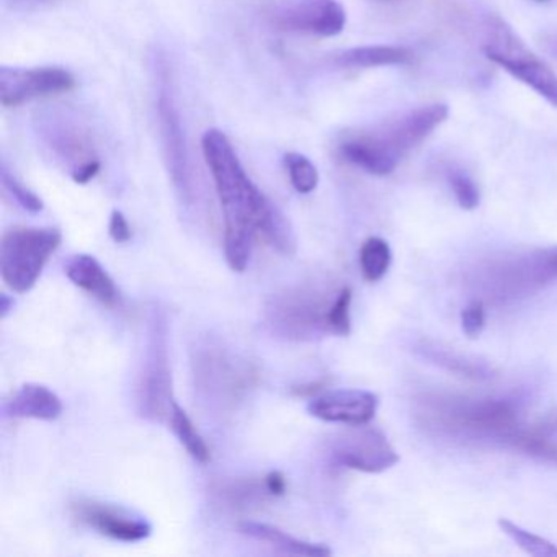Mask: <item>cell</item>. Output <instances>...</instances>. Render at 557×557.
<instances>
[{
  "label": "cell",
  "mask_w": 557,
  "mask_h": 557,
  "mask_svg": "<svg viewBox=\"0 0 557 557\" xmlns=\"http://www.w3.org/2000/svg\"><path fill=\"white\" fill-rule=\"evenodd\" d=\"M554 259H556V265H557V249H554Z\"/></svg>",
  "instance_id": "38"
},
{
  "label": "cell",
  "mask_w": 557,
  "mask_h": 557,
  "mask_svg": "<svg viewBox=\"0 0 557 557\" xmlns=\"http://www.w3.org/2000/svg\"><path fill=\"white\" fill-rule=\"evenodd\" d=\"M265 484L267 488H269L270 495L272 497H282V495L286 494V478L280 471H272L265 475Z\"/></svg>",
  "instance_id": "32"
},
{
  "label": "cell",
  "mask_w": 557,
  "mask_h": 557,
  "mask_svg": "<svg viewBox=\"0 0 557 557\" xmlns=\"http://www.w3.org/2000/svg\"><path fill=\"white\" fill-rule=\"evenodd\" d=\"M201 357L198 361L200 364V376L205 380H210L211 384H216V389H223L224 393H239L240 389H246L249 384L250 368L244 367L243 363L237 361V358L230 357L226 351L213 350Z\"/></svg>",
  "instance_id": "16"
},
{
  "label": "cell",
  "mask_w": 557,
  "mask_h": 557,
  "mask_svg": "<svg viewBox=\"0 0 557 557\" xmlns=\"http://www.w3.org/2000/svg\"><path fill=\"white\" fill-rule=\"evenodd\" d=\"M76 87V79L70 71L61 67H8L0 70V102L2 106H22L38 97L70 92Z\"/></svg>",
  "instance_id": "9"
},
{
  "label": "cell",
  "mask_w": 557,
  "mask_h": 557,
  "mask_svg": "<svg viewBox=\"0 0 557 557\" xmlns=\"http://www.w3.org/2000/svg\"><path fill=\"white\" fill-rule=\"evenodd\" d=\"M380 397L363 389H332L312 397L308 412L331 423L363 426L374 419Z\"/></svg>",
  "instance_id": "12"
},
{
  "label": "cell",
  "mask_w": 557,
  "mask_h": 557,
  "mask_svg": "<svg viewBox=\"0 0 557 557\" xmlns=\"http://www.w3.org/2000/svg\"><path fill=\"white\" fill-rule=\"evenodd\" d=\"M498 527L518 547H521L530 556L557 557L556 544L550 543L546 537L537 536V534L531 533V531L523 530V528L518 527V524L507 520V518H500Z\"/></svg>",
  "instance_id": "23"
},
{
  "label": "cell",
  "mask_w": 557,
  "mask_h": 557,
  "mask_svg": "<svg viewBox=\"0 0 557 557\" xmlns=\"http://www.w3.org/2000/svg\"><path fill=\"white\" fill-rule=\"evenodd\" d=\"M136 403L143 417L161 422L171 417L172 371L169 364L168 329L161 315H154L149 329L148 344L139 368Z\"/></svg>",
  "instance_id": "5"
},
{
  "label": "cell",
  "mask_w": 557,
  "mask_h": 557,
  "mask_svg": "<svg viewBox=\"0 0 557 557\" xmlns=\"http://www.w3.org/2000/svg\"><path fill=\"white\" fill-rule=\"evenodd\" d=\"M426 357L432 358L436 363L445 364L449 370L461 371L466 376H487V370L484 367L462 360V358L456 357V355L449 354V351H442L438 348H426Z\"/></svg>",
  "instance_id": "29"
},
{
  "label": "cell",
  "mask_w": 557,
  "mask_h": 557,
  "mask_svg": "<svg viewBox=\"0 0 557 557\" xmlns=\"http://www.w3.org/2000/svg\"><path fill=\"white\" fill-rule=\"evenodd\" d=\"M485 308L482 301H472L462 309L461 327L469 338H475L484 331Z\"/></svg>",
  "instance_id": "30"
},
{
  "label": "cell",
  "mask_w": 557,
  "mask_h": 557,
  "mask_svg": "<svg viewBox=\"0 0 557 557\" xmlns=\"http://www.w3.org/2000/svg\"><path fill=\"white\" fill-rule=\"evenodd\" d=\"M169 420H171L172 430H174L175 435H177L178 442L187 449L188 455H190L195 461L201 462V465L210 462L211 453L207 442H205L203 436L200 435L197 426L191 422L188 413L185 412L177 403H174V406H172Z\"/></svg>",
  "instance_id": "20"
},
{
  "label": "cell",
  "mask_w": 557,
  "mask_h": 557,
  "mask_svg": "<svg viewBox=\"0 0 557 557\" xmlns=\"http://www.w3.org/2000/svg\"><path fill=\"white\" fill-rule=\"evenodd\" d=\"M327 386V381H315V383H309V384H302V386L295 387L293 389V393L296 394V396L301 397H315L319 396V394L324 393V387Z\"/></svg>",
  "instance_id": "33"
},
{
  "label": "cell",
  "mask_w": 557,
  "mask_h": 557,
  "mask_svg": "<svg viewBox=\"0 0 557 557\" xmlns=\"http://www.w3.org/2000/svg\"><path fill=\"white\" fill-rule=\"evenodd\" d=\"M332 302L334 299L325 298L318 289H285L272 296L267 305V321L285 338L311 341L315 335L332 334L329 327Z\"/></svg>",
  "instance_id": "6"
},
{
  "label": "cell",
  "mask_w": 557,
  "mask_h": 557,
  "mask_svg": "<svg viewBox=\"0 0 557 557\" xmlns=\"http://www.w3.org/2000/svg\"><path fill=\"white\" fill-rule=\"evenodd\" d=\"M110 237L115 240L116 244H125L132 239V226H129L128 220L122 211L113 210L112 216H110L109 224Z\"/></svg>",
  "instance_id": "31"
},
{
  "label": "cell",
  "mask_w": 557,
  "mask_h": 557,
  "mask_svg": "<svg viewBox=\"0 0 557 557\" xmlns=\"http://www.w3.org/2000/svg\"><path fill=\"white\" fill-rule=\"evenodd\" d=\"M171 73L164 58H156V113H158L159 136L169 177L182 203H195V174L188 152L187 136L182 126V116L172 92Z\"/></svg>",
  "instance_id": "3"
},
{
  "label": "cell",
  "mask_w": 557,
  "mask_h": 557,
  "mask_svg": "<svg viewBox=\"0 0 557 557\" xmlns=\"http://www.w3.org/2000/svg\"><path fill=\"white\" fill-rule=\"evenodd\" d=\"M5 417L51 422L63 413L60 396L45 384L27 383L18 387L4 404Z\"/></svg>",
  "instance_id": "14"
},
{
  "label": "cell",
  "mask_w": 557,
  "mask_h": 557,
  "mask_svg": "<svg viewBox=\"0 0 557 557\" xmlns=\"http://www.w3.org/2000/svg\"><path fill=\"white\" fill-rule=\"evenodd\" d=\"M218 494L224 498L226 504L234 508H249L250 505H257L263 498L269 497L270 492L267 488L265 479L262 482L252 481V479H243V481H231L221 485ZM272 497V495H270Z\"/></svg>",
  "instance_id": "22"
},
{
  "label": "cell",
  "mask_w": 557,
  "mask_h": 557,
  "mask_svg": "<svg viewBox=\"0 0 557 557\" xmlns=\"http://www.w3.org/2000/svg\"><path fill=\"white\" fill-rule=\"evenodd\" d=\"M203 158L213 177L224 216V253L233 272H246L253 239L275 203L250 181L230 138L220 129H208L201 139Z\"/></svg>",
  "instance_id": "1"
},
{
  "label": "cell",
  "mask_w": 557,
  "mask_h": 557,
  "mask_svg": "<svg viewBox=\"0 0 557 557\" xmlns=\"http://www.w3.org/2000/svg\"><path fill=\"white\" fill-rule=\"evenodd\" d=\"M237 528H239L240 533L246 534V536L252 537V540L263 541V543H270L272 546H275L276 549L283 550V553L308 557H325L332 554L331 547L325 546V544L309 543V541L298 540V537L285 533V531L273 527V524L246 520L240 521Z\"/></svg>",
  "instance_id": "17"
},
{
  "label": "cell",
  "mask_w": 557,
  "mask_h": 557,
  "mask_svg": "<svg viewBox=\"0 0 557 557\" xmlns=\"http://www.w3.org/2000/svg\"><path fill=\"white\" fill-rule=\"evenodd\" d=\"M413 60L412 51L403 47H360L342 51L334 58V64L341 70H368V67L397 66Z\"/></svg>",
  "instance_id": "18"
},
{
  "label": "cell",
  "mask_w": 557,
  "mask_h": 557,
  "mask_svg": "<svg viewBox=\"0 0 557 557\" xmlns=\"http://www.w3.org/2000/svg\"><path fill=\"white\" fill-rule=\"evenodd\" d=\"M283 162H285L289 182L298 194L308 195L318 188V168L306 156L299 154V152H288Z\"/></svg>",
  "instance_id": "24"
},
{
  "label": "cell",
  "mask_w": 557,
  "mask_h": 557,
  "mask_svg": "<svg viewBox=\"0 0 557 557\" xmlns=\"http://www.w3.org/2000/svg\"><path fill=\"white\" fill-rule=\"evenodd\" d=\"M511 443L527 455L557 466V445L550 443L549 440H544L543 436L533 435V433L518 432Z\"/></svg>",
  "instance_id": "27"
},
{
  "label": "cell",
  "mask_w": 557,
  "mask_h": 557,
  "mask_svg": "<svg viewBox=\"0 0 557 557\" xmlns=\"http://www.w3.org/2000/svg\"><path fill=\"white\" fill-rule=\"evenodd\" d=\"M485 58L510 73L515 79L536 90L541 97L557 107V76L536 54L531 53L523 41L497 21L488 28L484 47Z\"/></svg>",
  "instance_id": "7"
},
{
  "label": "cell",
  "mask_w": 557,
  "mask_h": 557,
  "mask_svg": "<svg viewBox=\"0 0 557 557\" xmlns=\"http://www.w3.org/2000/svg\"><path fill=\"white\" fill-rule=\"evenodd\" d=\"M71 508L76 520L112 540L136 543L146 540L152 533V527L145 518L116 505L94 498H79Z\"/></svg>",
  "instance_id": "11"
},
{
  "label": "cell",
  "mask_w": 557,
  "mask_h": 557,
  "mask_svg": "<svg viewBox=\"0 0 557 557\" xmlns=\"http://www.w3.org/2000/svg\"><path fill=\"white\" fill-rule=\"evenodd\" d=\"M14 299L9 298L8 295L0 296V318H8L9 312L14 309Z\"/></svg>",
  "instance_id": "34"
},
{
  "label": "cell",
  "mask_w": 557,
  "mask_h": 557,
  "mask_svg": "<svg viewBox=\"0 0 557 557\" xmlns=\"http://www.w3.org/2000/svg\"><path fill=\"white\" fill-rule=\"evenodd\" d=\"M48 141H50L51 148L64 158L70 159L71 175L79 169L86 168V165L92 164V162L99 161L94 156L92 146L86 141L81 132L73 128L71 125H64V123H57V125L48 126Z\"/></svg>",
  "instance_id": "19"
},
{
  "label": "cell",
  "mask_w": 557,
  "mask_h": 557,
  "mask_svg": "<svg viewBox=\"0 0 557 557\" xmlns=\"http://www.w3.org/2000/svg\"><path fill=\"white\" fill-rule=\"evenodd\" d=\"M537 2H546V0H537Z\"/></svg>",
  "instance_id": "39"
},
{
  "label": "cell",
  "mask_w": 557,
  "mask_h": 557,
  "mask_svg": "<svg viewBox=\"0 0 557 557\" xmlns=\"http://www.w3.org/2000/svg\"><path fill=\"white\" fill-rule=\"evenodd\" d=\"M273 27L292 34L337 37L347 24V14L337 0H285L270 12Z\"/></svg>",
  "instance_id": "8"
},
{
  "label": "cell",
  "mask_w": 557,
  "mask_h": 557,
  "mask_svg": "<svg viewBox=\"0 0 557 557\" xmlns=\"http://www.w3.org/2000/svg\"><path fill=\"white\" fill-rule=\"evenodd\" d=\"M544 45H546L547 50H549L550 53H553V57H557V35L547 38V40L544 41Z\"/></svg>",
  "instance_id": "35"
},
{
  "label": "cell",
  "mask_w": 557,
  "mask_h": 557,
  "mask_svg": "<svg viewBox=\"0 0 557 557\" xmlns=\"http://www.w3.org/2000/svg\"><path fill=\"white\" fill-rule=\"evenodd\" d=\"M0 177H2V187L4 190L24 208L25 211H30V213H40L44 210V200L38 197L35 191H32L30 188L25 187L14 174L8 169V164H2V171H0Z\"/></svg>",
  "instance_id": "25"
},
{
  "label": "cell",
  "mask_w": 557,
  "mask_h": 557,
  "mask_svg": "<svg viewBox=\"0 0 557 557\" xmlns=\"http://www.w3.org/2000/svg\"><path fill=\"white\" fill-rule=\"evenodd\" d=\"M17 2H45V0H17Z\"/></svg>",
  "instance_id": "36"
},
{
  "label": "cell",
  "mask_w": 557,
  "mask_h": 557,
  "mask_svg": "<svg viewBox=\"0 0 557 557\" xmlns=\"http://www.w3.org/2000/svg\"><path fill=\"white\" fill-rule=\"evenodd\" d=\"M64 272L74 285L99 299L102 305L115 306L120 301L115 282L96 257L89 253H77L67 260Z\"/></svg>",
  "instance_id": "15"
},
{
  "label": "cell",
  "mask_w": 557,
  "mask_h": 557,
  "mask_svg": "<svg viewBox=\"0 0 557 557\" xmlns=\"http://www.w3.org/2000/svg\"><path fill=\"white\" fill-rule=\"evenodd\" d=\"M61 240L63 236L54 227L5 231L0 243V273L9 288L18 295L30 292Z\"/></svg>",
  "instance_id": "4"
},
{
  "label": "cell",
  "mask_w": 557,
  "mask_h": 557,
  "mask_svg": "<svg viewBox=\"0 0 557 557\" xmlns=\"http://www.w3.org/2000/svg\"><path fill=\"white\" fill-rule=\"evenodd\" d=\"M332 459L342 468L377 474L396 466L400 458L383 432L361 429L347 433L335 442Z\"/></svg>",
  "instance_id": "10"
},
{
  "label": "cell",
  "mask_w": 557,
  "mask_h": 557,
  "mask_svg": "<svg viewBox=\"0 0 557 557\" xmlns=\"http://www.w3.org/2000/svg\"><path fill=\"white\" fill-rule=\"evenodd\" d=\"M550 426H553V430L557 429V416H556V419H554V422L550 423Z\"/></svg>",
  "instance_id": "37"
},
{
  "label": "cell",
  "mask_w": 557,
  "mask_h": 557,
  "mask_svg": "<svg viewBox=\"0 0 557 557\" xmlns=\"http://www.w3.org/2000/svg\"><path fill=\"white\" fill-rule=\"evenodd\" d=\"M446 419H451V425L466 432L482 433V435L500 436L511 440L520 430L518 417L513 407L500 400H485V403L465 404L446 413Z\"/></svg>",
  "instance_id": "13"
},
{
  "label": "cell",
  "mask_w": 557,
  "mask_h": 557,
  "mask_svg": "<svg viewBox=\"0 0 557 557\" xmlns=\"http://www.w3.org/2000/svg\"><path fill=\"white\" fill-rule=\"evenodd\" d=\"M354 293L348 286H344L341 292L335 295L332 302L331 311H329V327L332 334L347 337L351 332L350 308Z\"/></svg>",
  "instance_id": "26"
},
{
  "label": "cell",
  "mask_w": 557,
  "mask_h": 557,
  "mask_svg": "<svg viewBox=\"0 0 557 557\" xmlns=\"http://www.w3.org/2000/svg\"><path fill=\"white\" fill-rule=\"evenodd\" d=\"M449 187L455 194L456 201L462 210H475L481 201V194H479L478 185L474 184L471 177L465 172L453 171L448 175Z\"/></svg>",
  "instance_id": "28"
},
{
  "label": "cell",
  "mask_w": 557,
  "mask_h": 557,
  "mask_svg": "<svg viewBox=\"0 0 557 557\" xmlns=\"http://www.w3.org/2000/svg\"><path fill=\"white\" fill-rule=\"evenodd\" d=\"M393 260L389 244L381 237H368L360 249L361 275L367 282L376 283L386 275Z\"/></svg>",
  "instance_id": "21"
},
{
  "label": "cell",
  "mask_w": 557,
  "mask_h": 557,
  "mask_svg": "<svg viewBox=\"0 0 557 557\" xmlns=\"http://www.w3.org/2000/svg\"><path fill=\"white\" fill-rule=\"evenodd\" d=\"M443 103L419 107L363 132L348 133L338 145L344 161L377 177L393 174L404 158L425 141L446 119Z\"/></svg>",
  "instance_id": "2"
}]
</instances>
